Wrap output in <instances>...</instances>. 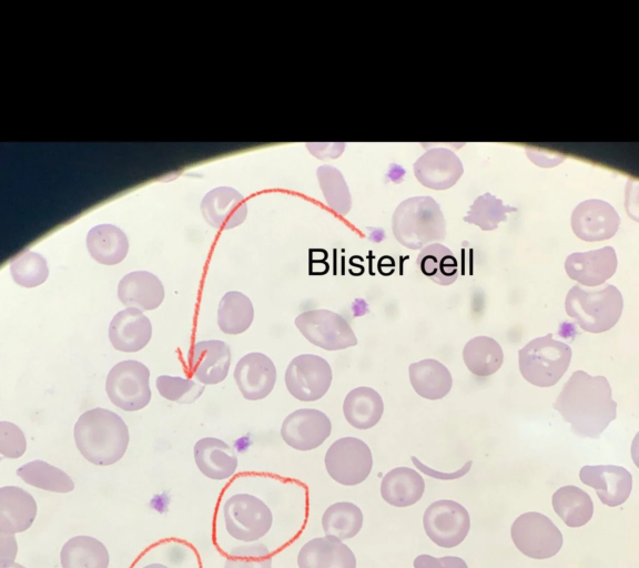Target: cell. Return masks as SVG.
I'll return each instance as SVG.
<instances>
[{"label":"cell","mask_w":639,"mask_h":568,"mask_svg":"<svg viewBox=\"0 0 639 568\" xmlns=\"http://www.w3.org/2000/svg\"><path fill=\"white\" fill-rule=\"evenodd\" d=\"M274 515L258 494L244 483H230L216 503L213 537L216 547L227 555L233 548L260 542L271 530Z\"/></svg>","instance_id":"cell-1"},{"label":"cell","mask_w":639,"mask_h":568,"mask_svg":"<svg viewBox=\"0 0 639 568\" xmlns=\"http://www.w3.org/2000/svg\"><path fill=\"white\" fill-rule=\"evenodd\" d=\"M322 527L326 536L341 540L355 537L364 524L362 509L351 501H337L328 506L322 516Z\"/></svg>","instance_id":"cell-37"},{"label":"cell","mask_w":639,"mask_h":568,"mask_svg":"<svg viewBox=\"0 0 639 568\" xmlns=\"http://www.w3.org/2000/svg\"><path fill=\"white\" fill-rule=\"evenodd\" d=\"M85 243L91 257L103 265L119 264L129 251L125 233L112 224L93 226L88 232Z\"/></svg>","instance_id":"cell-31"},{"label":"cell","mask_w":639,"mask_h":568,"mask_svg":"<svg viewBox=\"0 0 639 568\" xmlns=\"http://www.w3.org/2000/svg\"><path fill=\"white\" fill-rule=\"evenodd\" d=\"M276 367L265 354L253 352L244 355L235 365L234 379L245 399L260 400L273 390Z\"/></svg>","instance_id":"cell-16"},{"label":"cell","mask_w":639,"mask_h":568,"mask_svg":"<svg viewBox=\"0 0 639 568\" xmlns=\"http://www.w3.org/2000/svg\"><path fill=\"white\" fill-rule=\"evenodd\" d=\"M327 415L315 408H300L288 414L281 426L282 439L292 448L307 452L320 447L331 435Z\"/></svg>","instance_id":"cell-13"},{"label":"cell","mask_w":639,"mask_h":568,"mask_svg":"<svg viewBox=\"0 0 639 568\" xmlns=\"http://www.w3.org/2000/svg\"><path fill=\"white\" fill-rule=\"evenodd\" d=\"M552 507L568 527H581L592 517L594 503L590 496L579 487H560L552 495Z\"/></svg>","instance_id":"cell-36"},{"label":"cell","mask_w":639,"mask_h":568,"mask_svg":"<svg viewBox=\"0 0 639 568\" xmlns=\"http://www.w3.org/2000/svg\"><path fill=\"white\" fill-rule=\"evenodd\" d=\"M38 515V504L26 489L8 485L0 488V534L27 531Z\"/></svg>","instance_id":"cell-22"},{"label":"cell","mask_w":639,"mask_h":568,"mask_svg":"<svg viewBox=\"0 0 639 568\" xmlns=\"http://www.w3.org/2000/svg\"><path fill=\"white\" fill-rule=\"evenodd\" d=\"M333 373L328 362L315 354L294 357L285 371L288 393L301 402L321 399L329 389Z\"/></svg>","instance_id":"cell-11"},{"label":"cell","mask_w":639,"mask_h":568,"mask_svg":"<svg viewBox=\"0 0 639 568\" xmlns=\"http://www.w3.org/2000/svg\"><path fill=\"white\" fill-rule=\"evenodd\" d=\"M620 219L616 210L601 200H587L575 207L571 227L582 241L598 242L612 237L618 231Z\"/></svg>","instance_id":"cell-15"},{"label":"cell","mask_w":639,"mask_h":568,"mask_svg":"<svg viewBox=\"0 0 639 568\" xmlns=\"http://www.w3.org/2000/svg\"><path fill=\"white\" fill-rule=\"evenodd\" d=\"M108 335L116 351L135 353L151 341L152 324L142 311L126 307L113 316Z\"/></svg>","instance_id":"cell-20"},{"label":"cell","mask_w":639,"mask_h":568,"mask_svg":"<svg viewBox=\"0 0 639 568\" xmlns=\"http://www.w3.org/2000/svg\"><path fill=\"white\" fill-rule=\"evenodd\" d=\"M415 175L430 189H448L463 174L459 159L447 149H434L425 153L414 165Z\"/></svg>","instance_id":"cell-25"},{"label":"cell","mask_w":639,"mask_h":568,"mask_svg":"<svg viewBox=\"0 0 639 568\" xmlns=\"http://www.w3.org/2000/svg\"><path fill=\"white\" fill-rule=\"evenodd\" d=\"M294 323L311 344L325 351H341L357 344V337L348 322L333 311H305L296 316Z\"/></svg>","instance_id":"cell-9"},{"label":"cell","mask_w":639,"mask_h":568,"mask_svg":"<svg viewBox=\"0 0 639 568\" xmlns=\"http://www.w3.org/2000/svg\"><path fill=\"white\" fill-rule=\"evenodd\" d=\"M565 310L582 331L599 334L617 324L622 314L623 298L612 284L605 283L594 288L576 284L566 295Z\"/></svg>","instance_id":"cell-4"},{"label":"cell","mask_w":639,"mask_h":568,"mask_svg":"<svg viewBox=\"0 0 639 568\" xmlns=\"http://www.w3.org/2000/svg\"><path fill=\"white\" fill-rule=\"evenodd\" d=\"M27 449V439L19 426L0 422V454L9 459L20 458Z\"/></svg>","instance_id":"cell-42"},{"label":"cell","mask_w":639,"mask_h":568,"mask_svg":"<svg viewBox=\"0 0 639 568\" xmlns=\"http://www.w3.org/2000/svg\"><path fill=\"white\" fill-rule=\"evenodd\" d=\"M73 437L80 454L97 466H110L119 462L130 440L124 420L102 407L89 409L78 418Z\"/></svg>","instance_id":"cell-3"},{"label":"cell","mask_w":639,"mask_h":568,"mask_svg":"<svg viewBox=\"0 0 639 568\" xmlns=\"http://www.w3.org/2000/svg\"><path fill=\"white\" fill-rule=\"evenodd\" d=\"M254 307L248 296L239 291L226 292L217 307V325L229 335H239L250 328Z\"/></svg>","instance_id":"cell-34"},{"label":"cell","mask_w":639,"mask_h":568,"mask_svg":"<svg viewBox=\"0 0 639 568\" xmlns=\"http://www.w3.org/2000/svg\"><path fill=\"white\" fill-rule=\"evenodd\" d=\"M61 568H109L110 554L95 537L77 535L69 538L60 550Z\"/></svg>","instance_id":"cell-29"},{"label":"cell","mask_w":639,"mask_h":568,"mask_svg":"<svg viewBox=\"0 0 639 568\" xmlns=\"http://www.w3.org/2000/svg\"><path fill=\"white\" fill-rule=\"evenodd\" d=\"M155 386L163 398L180 404H191L204 392V386L180 376L160 375Z\"/></svg>","instance_id":"cell-40"},{"label":"cell","mask_w":639,"mask_h":568,"mask_svg":"<svg viewBox=\"0 0 639 568\" xmlns=\"http://www.w3.org/2000/svg\"><path fill=\"white\" fill-rule=\"evenodd\" d=\"M463 359L470 373L479 377L495 374L504 362L503 348L488 336L469 339L463 349Z\"/></svg>","instance_id":"cell-35"},{"label":"cell","mask_w":639,"mask_h":568,"mask_svg":"<svg viewBox=\"0 0 639 568\" xmlns=\"http://www.w3.org/2000/svg\"><path fill=\"white\" fill-rule=\"evenodd\" d=\"M343 413L346 422L354 428L369 429L381 420L384 402L372 387L358 386L345 396Z\"/></svg>","instance_id":"cell-30"},{"label":"cell","mask_w":639,"mask_h":568,"mask_svg":"<svg viewBox=\"0 0 639 568\" xmlns=\"http://www.w3.org/2000/svg\"><path fill=\"white\" fill-rule=\"evenodd\" d=\"M617 264L615 248L605 246L568 255L565 261V270L567 275L579 285L596 287L612 277Z\"/></svg>","instance_id":"cell-17"},{"label":"cell","mask_w":639,"mask_h":568,"mask_svg":"<svg viewBox=\"0 0 639 568\" xmlns=\"http://www.w3.org/2000/svg\"><path fill=\"white\" fill-rule=\"evenodd\" d=\"M324 465L329 477L343 486L362 484L373 468L368 445L353 436L335 440L326 450Z\"/></svg>","instance_id":"cell-8"},{"label":"cell","mask_w":639,"mask_h":568,"mask_svg":"<svg viewBox=\"0 0 639 568\" xmlns=\"http://www.w3.org/2000/svg\"><path fill=\"white\" fill-rule=\"evenodd\" d=\"M298 568H356L352 549L334 536L306 541L297 554Z\"/></svg>","instance_id":"cell-21"},{"label":"cell","mask_w":639,"mask_h":568,"mask_svg":"<svg viewBox=\"0 0 639 568\" xmlns=\"http://www.w3.org/2000/svg\"><path fill=\"white\" fill-rule=\"evenodd\" d=\"M571 348L547 334L528 342L518 353L521 376L538 387L557 384L568 369Z\"/></svg>","instance_id":"cell-6"},{"label":"cell","mask_w":639,"mask_h":568,"mask_svg":"<svg viewBox=\"0 0 639 568\" xmlns=\"http://www.w3.org/2000/svg\"><path fill=\"white\" fill-rule=\"evenodd\" d=\"M423 525L433 542L443 548H453L466 538L470 519L464 506L454 500L440 499L426 508Z\"/></svg>","instance_id":"cell-12"},{"label":"cell","mask_w":639,"mask_h":568,"mask_svg":"<svg viewBox=\"0 0 639 568\" xmlns=\"http://www.w3.org/2000/svg\"><path fill=\"white\" fill-rule=\"evenodd\" d=\"M517 209L503 204L501 200L490 193L478 196L469 207L464 221L479 226L484 231H491L503 221L507 220L506 213Z\"/></svg>","instance_id":"cell-38"},{"label":"cell","mask_w":639,"mask_h":568,"mask_svg":"<svg viewBox=\"0 0 639 568\" xmlns=\"http://www.w3.org/2000/svg\"><path fill=\"white\" fill-rule=\"evenodd\" d=\"M193 456L201 474L213 480L229 479L237 469L239 462L234 449L220 438L199 439L194 445Z\"/></svg>","instance_id":"cell-24"},{"label":"cell","mask_w":639,"mask_h":568,"mask_svg":"<svg viewBox=\"0 0 639 568\" xmlns=\"http://www.w3.org/2000/svg\"><path fill=\"white\" fill-rule=\"evenodd\" d=\"M393 233L407 248L417 250L445 239L446 222L432 197L418 196L404 201L393 216Z\"/></svg>","instance_id":"cell-5"},{"label":"cell","mask_w":639,"mask_h":568,"mask_svg":"<svg viewBox=\"0 0 639 568\" xmlns=\"http://www.w3.org/2000/svg\"><path fill=\"white\" fill-rule=\"evenodd\" d=\"M6 568H27V567H24L23 565H21V564H19V562H14V564H12L11 566L6 567Z\"/></svg>","instance_id":"cell-45"},{"label":"cell","mask_w":639,"mask_h":568,"mask_svg":"<svg viewBox=\"0 0 639 568\" xmlns=\"http://www.w3.org/2000/svg\"><path fill=\"white\" fill-rule=\"evenodd\" d=\"M416 265L425 277L438 285H450L458 276L457 258L447 246L439 243L423 247L416 258Z\"/></svg>","instance_id":"cell-32"},{"label":"cell","mask_w":639,"mask_h":568,"mask_svg":"<svg viewBox=\"0 0 639 568\" xmlns=\"http://www.w3.org/2000/svg\"><path fill=\"white\" fill-rule=\"evenodd\" d=\"M105 392L112 404L122 410L144 408L152 396L149 368L134 359L119 362L106 376Z\"/></svg>","instance_id":"cell-7"},{"label":"cell","mask_w":639,"mask_h":568,"mask_svg":"<svg viewBox=\"0 0 639 568\" xmlns=\"http://www.w3.org/2000/svg\"><path fill=\"white\" fill-rule=\"evenodd\" d=\"M554 408L579 437L598 438L617 417V403L605 376L576 371L564 384Z\"/></svg>","instance_id":"cell-2"},{"label":"cell","mask_w":639,"mask_h":568,"mask_svg":"<svg viewBox=\"0 0 639 568\" xmlns=\"http://www.w3.org/2000/svg\"><path fill=\"white\" fill-rule=\"evenodd\" d=\"M16 474L27 485L50 493L69 494L75 488L73 479L64 470L41 459L21 465Z\"/></svg>","instance_id":"cell-33"},{"label":"cell","mask_w":639,"mask_h":568,"mask_svg":"<svg viewBox=\"0 0 639 568\" xmlns=\"http://www.w3.org/2000/svg\"><path fill=\"white\" fill-rule=\"evenodd\" d=\"M517 549L532 559L555 556L562 546V535L545 515L529 511L515 519L510 529Z\"/></svg>","instance_id":"cell-10"},{"label":"cell","mask_w":639,"mask_h":568,"mask_svg":"<svg viewBox=\"0 0 639 568\" xmlns=\"http://www.w3.org/2000/svg\"><path fill=\"white\" fill-rule=\"evenodd\" d=\"M129 568H202V561L190 541L171 536L146 546Z\"/></svg>","instance_id":"cell-14"},{"label":"cell","mask_w":639,"mask_h":568,"mask_svg":"<svg viewBox=\"0 0 639 568\" xmlns=\"http://www.w3.org/2000/svg\"><path fill=\"white\" fill-rule=\"evenodd\" d=\"M414 568H468L464 559L456 556L440 558L430 555H419L414 559Z\"/></svg>","instance_id":"cell-43"},{"label":"cell","mask_w":639,"mask_h":568,"mask_svg":"<svg viewBox=\"0 0 639 568\" xmlns=\"http://www.w3.org/2000/svg\"><path fill=\"white\" fill-rule=\"evenodd\" d=\"M408 374L416 394L429 400L445 397L453 386L449 369L434 358L412 363L408 367Z\"/></svg>","instance_id":"cell-27"},{"label":"cell","mask_w":639,"mask_h":568,"mask_svg":"<svg viewBox=\"0 0 639 568\" xmlns=\"http://www.w3.org/2000/svg\"><path fill=\"white\" fill-rule=\"evenodd\" d=\"M201 210L206 222L216 229H231L241 224L246 214L241 194L229 187L209 192L202 200Z\"/></svg>","instance_id":"cell-26"},{"label":"cell","mask_w":639,"mask_h":568,"mask_svg":"<svg viewBox=\"0 0 639 568\" xmlns=\"http://www.w3.org/2000/svg\"><path fill=\"white\" fill-rule=\"evenodd\" d=\"M579 478L582 484L594 488L600 501L609 507L623 504L632 489V476L621 466H584Z\"/></svg>","instance_id":"cell-18"},{"label":"cell","mask_w":639,"mask_h":568,"mask_svg":"<svg viewBox=\"0 0 639 568\" xmlns=\"http://www.w3.org/2000/svg\"><path fill=\"white\" fill-rule=\"evenodd\" d=\"M120 302L142 312L158 308L164 300L161 280L149 271H133L124 275L118 285Z\"/></svg>","instance_id":"cell-23"},{"label":"cell","mask_w":639,"mask_h":568,"mask_svg":"<svg viewBox=\"0 0 639 568\" xmlns=\"http://www.w3.org/2000/svg\"><path fill=\"white\" fill-rule=\"evenodd\" d=\"M18 542L16 535L0 534V568H6L16 562Z\"/></svg>","instance_id":"cell-44"},{"label":"cell","mask_w":639,"mask_h":568,"mask_svg":"<svg viewBox=\"0 0 639 568\" xmlns=\"http://www.w3.org/2000/svg\"><path fill=\"white\" fill-rule=\"evenodd\" d=\"M10 273L14 283L32 288L47 281L49 267L41 254L26 251L10 262Z\"/></svg>","instance_id":"cell-39"},{"label":"cell","mask_w":639,"mask_h":568,"mask_svg":"<svg viewBox=\"0 0 639 568\" xmlns=\"http://www.w3.org/2000/svg\"><path fill=\"white\" fill-rule=\"evenodd\" d=\"M231 349L220 339L195 343L189 353V366L193 377L203 385L223 382L231 366Z\"/></svg>","instance_id":"cell-19"},{"label":"cell","mask_w":639,"mask_h":568,"mask_svg":"<svg viewBox=\"0 0 639 568\" xmlns=\"http://www.w3.org/2000/svg\"><path fill=\"white\" fill-rule=\"evenodd\" d=\"M425 491V481L419 473L409 467H396L382 479L381 496L395 507L416 504Z\"/></svg>","instance_id":"cell-28"},{"label":"cell","mask_w":639,"mask_h":568,"mask_svg":"<svg viewBox=\"0 0 639 568\" xmlns=\"http://www.w3.org/2000/svg\"><path fill=\"white\" fill-rule=\"evenodd\" d=\"M273 557L263 542L233 548L225 556L223 568H272Z\"/></svg>","instance_id":"cell-41"}]
</instances>
